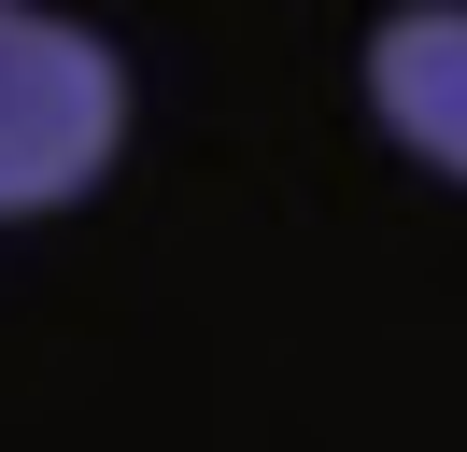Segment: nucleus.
<instances>
[{
  "mask_svg": "<svg viewBox=\"0 0 467 452\" xmlns=\"http://www.w3.org/2000/svg\"><path fill=\"white\" fill-rule=\"evenodd\" d=\"M128 141V71L99 28L43 15V0H0V226L71 212V198L114 170Z\"/></svg>",
  "mask_w": 467,
  "mask_h": 452,
  "instance_id": "f257e3e1",
  "label": "nucleus"
},
{
  "mask_svg": "<svg viewBox=\"0 0 467 452\" xmlns=\"http://www.w3.org/2000/svg\"><path fill=\"white\" fill-rule=\"evenodd\" d=\"M368 113L425 170L467 184V0H410V15L368 28Z\"/></svg>",
  "mask_w": 467,
  "mask_h": 452,
  "instance_id": "f03ea898",
  "label": "nucleus"
}]
</instances>
